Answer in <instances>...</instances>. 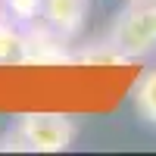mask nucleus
<instances>
[{"label":"nucleus","instance_id":"1","mask_svg":"<svg viewBox=\"0 0 156 156\" xmlns=\"http://www.w3.org/2000/svg\"><path fill=\"white\" fill-rule=\"evenodd\" d=\"M12 137L19 140L16 147L31 153H62L75 140V122L62 112H25Z\"/></svg>","mask_w":156,"mask_h":156},{"label":"nucleus","instance_id":"2","mask_svg":"<svg viewBox=\"0 0 156 156\" xmlns=\"http://www.w3.org/2000/svg\"><path fill=\"white\" fill-rule=\"evenodd\" d=\"M106 44L122 59H134L156 50V3H140V6L125 9L115 19Z\"/></svg>","mask_w":156,"mask_h":156},{"label":"nucleus","instance_id":"3","mask_svg":"<svg viewBox=\"0 0 156 156\" xmlns=\"http://www.w3.org/2000/svg\"><path fill=\"white\" fill-rule=\"evenodd\" d=\"M87 9H90V0H44L41 16H44V22L59 37L69 41V37L81 34L84 19H87Z\"/></svg>","mask_w":156,"mask_h":156},{"label":"nucleus","instance_id":"4","mask_svg":"<svg viewBox=\"0 0 156 156\" xmlns=\"http://www.w3.org/2000/svg\"><path fill=\"white\" fill-rule=\"evenodd\" d=\"M62 41H66V37H59L50 25H47V31L37 28L31 34H25V56H22V62H66L69 53H66V47H62Z\"/></svg>","mask_w":156,"mask_h":156},{"label":"nucleus","instance_id":"5","mask_svg":"<svg viewBox=\"0 0 156 156\" xmlns=\"http://www.w3.org/2000/svg\"><path fill=\"white\" fill-rule=\"evenodd\" d=\"M134 112L147 125H156V69H150L134 87Z\"/></svg>","mask_w":156,"mask_h":156},{"label":"nucleus","instance_id":"6","mask_svg":"<svg viewBox=\"0 0 156 156\" xmlns=\"http://www.w3.org/2000/svg\"><path fill=\"white\" fill-rule=\"evenodd\" d=\"M25 56V34L16 31L6 19H0V62H22Z\"/></svg>","mask_w":156,"mask_h":156},{"label":"nucleus","instance_id":"7","mask_svg":"<svg viewBox=\"0 0 156 156\" xmlns=\"http://www.w3.org/2000/svg\"><path fill=\"white\" fill-rule=\"evenodd\" d=\"M6 6L9 12L16 19H25V22H31L41 16V6H44V0H6Z\"/></svg>","mask_w":156,"mask_h":156}]
</instances>
